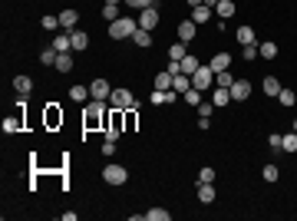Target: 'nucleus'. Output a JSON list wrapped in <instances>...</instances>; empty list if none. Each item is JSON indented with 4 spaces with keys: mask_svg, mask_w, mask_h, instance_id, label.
Here are the masks:
<instances>
[{
    "mask_svg": "<svg viewBox=\"0 0 297 221\" xmlns=\"http://www.w3.org/2000/svg\"><path fill=\"white\" fill-rule=\"evenodd\" d=\"M83 126L86 129L106 126V99H89V103L83 106Z\"/></svg>",
    "mask_w": 297,
    "mask_h": 221,
    "instance_id": "f257e3e1",
    "label": "nucleus"
},
{
    "mask_svg": "<svg viewBox=\"0 0 297 221\" xmlns=\"http://www.w3.org/2000/svg\"><path fill=\"white\" fill-rule=\"evenodd\" d=\"M135 30H139V20H132V17H119V20L109 24V37L112 40H132Z\"/></svg>",
    "mask_w": 297,
    "mask_h": 221,
    "instance_id": "f03ea898",
    "label": "nucleus"
},
{
    "mask_svg": "<svg viewBox=\"0 0 297 221\" xmlns=\"http://www.w3.org/2000/svg\"><path fill=\"white\" fill-rule=\"evenodd\" d=\"M211 83H215V73H211V66H198V70L192 73V86H195L198 93H205Z\"/></svg>",
    "mask_w": 297,
    "mask_h": 221,
    "instance_id": "7ed1b4c3",
    "label": "nucleus"
},
{
    "mask_svg": "<svg viewBox=\"0 0 297 221\" xmlns=\"http://www.w3.org/2000/svg\"><path fill=\"white\" fill-rule=\"evenodd\" d=\"M102 182L106 185H125L129 182V172H125L122 165H106L102 168Z\"/></svg>",
    "mask_w": 297,
    "mask_h": 221,
    "instance_id": "20e7f679",
    "label": "nucleus"
},
{
    "mask_svg": "<svg viewBox=\"0 0 297 221\" xmlns=\"http://www.w3.org/2000/svg\"><path fill=\"white\" fill-rule=\"evenodd\" d=\"M109 106H112V109H132L135 99H132V93H129V89H112Z\"/></svg>",
    "mask_w": 297,
    "mask_h": 221,
    "instance_id": "39448f33",
    "label": "nucleus"
},
{
    "mask_svg": "<svg viewBox=\"0 0 297 221\" xmlns=\"http://www.w3.org/2000/svg\"><path fill=\"white\" fill-rule=\"evenodd\" d=\"M139 27H142V30H156V27H159V7L139 10Z\"/></svg>",
    "mask_w": 297,
    "mask_h": 221,
    "instance_id": "423d86ee",
    "label": "nucleus"
},
{
    "mask_svg": "<svg viewBox=\"0 0 297 221\" xmlns=\"http://www.w3.org/2000/svg\"><path fill=\"white\" fill-rule=\"evenodd\" d=\"M109 96H112V86L106 79H93L89 83V99H109Z\"/></svg>",
    "mask_w": 297,
    "mask_h": 221,
    "instance_id": "0eeeda50",
    "label": "nucleus"
},
{
    "mask_svg": "<svg viewBox=\"0 0 297 221\" xmlns=\"http://www.w3.org/2000/svg\"><path fill=\"white\" fill-rule=\"evenodd\" d=\"M248 96H251V83L248 79H235V83H231V103H241Z\"/></svg>",
    "mask_w": 297,
    "mask_h": 221,
    "instance_id": "6e6552de",
    "label": "nucleus"
},
{
    "mask_svg": "<svg viewBox=\"0 0 297 221\" xmlns=\"http://www.w3.org/2000/svg\"><path fill=\"white\" fill-rule=\"evenodd\" d=\"M53 47H56V53H73V37H70V30H66V33H56V37H53Z\"/></svg>",
    "mask_w": 297,
    "mask_h": 221,
    "instance_id": "1a4fd4ad",
    "label": "nucleus"
},
{
    "mask_svg": "<svg viewBox=\"0 0 297 221\" xmlns=\"http://www.w3.org/2000/svg\"><path fill=\"white\" fill-rule=\"evenodd\" d=\"M195 20H182V24H179V40H182V43H192V40H195Z\"/></svg>",
    "mask_w": 297,
    "mask_h": 221,
    "instance_id": "9d476101",
    "label": "nucleus"
},
{
    "mask_svg": "<svg viewBox=\"0 0 297 221\" xmlns=\"http://www.w3.org/2000/svg\"><path fill=\"white\" fill-rule=\"evenodd\" d=\"M198 201H202V205H211V201H215V182H198Z\"/></svg>",
    "mask_w": 297,
    "mask_h": 221,
    "instance_id": "9b49d317",
    "label": "nucleus"
},
{
    "mask_svg": "<svg viewBox=\"0 0 297 221\" xmlns=\"http://www.w3.org/2000/svg\"><path fill=\"white\" fill-rule=\"evenodd\" d=\"M70 37H73V53H79V50L89 47V33H83V30H76V27H73Z\"/></svg>",
    "mask_w": 297,
    "mask_h": 221,
    "instance_id": "f8f14e48",
    "label": "nucleus"
},
{
    "mask_svg": "<svg viewBox=\"0 0 297 221\" xmlns=\"http://www.w3.org/2000/svg\"><path fill=\"white\" fill-rule=\"evenodd\" d=\"M208 66H211V73H221V70H228V66H231V56H228V53H215Z\"/></svg>",
    "mask_w": 297,
    "mask_h": 221,
    "instance_id": "ddd939ff",
    "label": "nucleus"
},
{
    "mask_svg": "<svg viewBox=\"0 0 297 221\" xmlns=\"http://www.w3.org/2000/svg\"><path fill=\"white\" fill-rule=\"evenodd\" d=\"M192 20H195V24H208V20H211V7H208V4L192 7Z\"/></svg>",
    "mask_w": 297,
    "mask_h": 221,
    "instance_id": "4468645a",
    "label": "nucleus"
},
{
    "mask_svg": "<svg viewBox=\"0 0 297 221\" xmlns=\"http://www.w3.org/2000/svg\"><path fill=\"white\" fill-rule=\"evenodd\" d=\"M132 43H135V47H142V50H148V47H152V30H142V27H139V30L132 33Z\"/></svg>",
    "mask_w": 297,
    "mask_h": 221,
    "instance_id": "2eb2a0df",
    "label": "nucleus"
},
{
    "mask_svg": "<svg viewBox=\"0 0 297 221\" xmlns=\"http://www.w3.org/2000/svg\"><path fill=\"white\" fill-rule=\"evenodd\" d=\"M172 89H175L179 96H185L188 89H192V76H185V73H179V76L172 79Z\"/></svg>",
    "mask_w": 297,
    "mask_h": 221,
    "instance_id": "dca6fc26",
    "label": "nucleus"
},
{
    "mask_svg": "<svg viewBox=\"0 0 297 221\" xmlns=\"http://www.w3.org/2000/svg\"><path fill=\"white\" fill-rule=\"evenodd\" d=\"M215 14H218L221 20H231V17H235V0H218Z\"/></svg>",
    "mask_w": 297,
    "mask_h": 221,
    "instance_id": "f3484780",
    "label": "nucleus"
},
{
    "mask_svg": "<svg viewBox=\"0 0 297 221\" xmlns=\"http://www.w3.org/2000/svg\"><path fill=\"white\" fill-rule=\"evenodd\" d=\"M47 126H50V129L63 126V112L56 109V103H50V106H47Z\"/></svg>",
    "mask_w": 297,
    "mask_h": 221,
    "instance_id": "a211bd4d",
    "label": "nucleus"
},
{
    "mask_svg": "<svg viewBox=\"0 0 297 221\" xmlns=\"http://www.w3.org/2000/svg\"><path fill=\"white\" fill-rule=\"evenodd\" d=\"M20 129H24V116H7V119H4V132H7V135L20 132Z\"/></svg>",
    "mask_w": 297,
    "mask_h": 221,
    "instance_id": "6ab92c4d",
    "label": "nucleus"
},
{
    "mask_svg": "<svg viewBox=\"0 0 297 221\" xmlns=\"http://www.w3.org/2000/svg\"><path fill=\"white\" fill-rule=\"evenodd\" d=\"M261 89H264V93H267V96L274 99V96L281 93V79H277V76H264V83H261Z\"/></svg>",
    "mask_w": 297,
    "mask_h": 221,
    "instance_id": "aec40b11",
    "label": "nucleus"
},
{
    "mask_svg": "<svg viewBox=\"0 0 297 221\" xmlns=\"http://www.w3.org/2000/svg\"><path fill=\"white\" fill-rule=\"evenodd\" d=\"M76 20H79L76 10H63V14H60V27H63V30H73V27H76Z\"/></svg>",
    "mask_w": 297,
    "mask_h": 221,
    "instance_id": "412c9836",
    "label": "nucleus"
},
{
    "mask_svg": "<svg viewBox=\"0 0 297 221\" xmlns=\"http://www.w3.org/2000/svg\"><path fill=\"white\" fill-rule=\"evenodd\" d=\"M238 43H241V47H251V43H258V37H254L251 27H238Z\"/></svg>",
    "mask_w": 297,
    "mask_h": 221,
    "instance_id": "4be33fe9",
    "label": "nucleus"
},
{
    "mask_svg": "<svg viewBox=\"0 0 297 221\" xmlns=\"http://www.w3.org/2000/svg\"><path fill=\"white\" fill-rule=\"evenodd\" d=\"M14 89H17L20 96H30V89H33V79H30V76H17V79H14Z\"/></svg>",
    "mask_w": 297,
    "mask_h": 221,
    "instance_id": "5701e85b",
    "label": "nucleus"
},
{
    "mask_svg": "<svg viewBox=\"0 0 297 221\" xmlns=\"http://www.w3.org/2000/svg\"><path fill=\"white\" fill-rule=\"evenodd\" d=\"M211 103H215V106H228V103H231V89L215 86V96H211Z\"/></svg>",
    "mask_w": 297,
    "mask_h": 221,
    "instance_id": "b1692460",
    "label": "nucleus"
},
{
    "mask_svg": "<svg viewBox=\"0 0 297 221\" xmlns=\"http://www.w3.org/2000/svg\"><path fill=\"white\" fill-rule=\"evenodd\" d=\"M86 96H89V89L83 86V83H76V86H70V99H73V103H86Z\"/></svg>",
    "mask_w": 297,
    "mask_h": 221,
    "instance_id": "393cba45",
    "label": "nucleus"
},
{
    "mask_svg": "<svg viewBox=\"0 0 297 221\" xmlns=\"http://www.w3.org/2000/svg\"><path fill=\"white\" fill-rule=\"evenodd\" d=\"M258 53L264 56V60H274V56H277V43H274V40H267V43H258Z\"/></svg>",
    "mask_w": 297,
    "mask_h": 221,
    "instance_id": "a878e982",
    "label": "nucleus"
},
{
    "mask_svg": "<svg viewBox=\"0 0 297 221\" xmlns=\"http://www.w3.org/2000/svg\"><path fill=\"white\" fill-rule=\"evenodd\" d=\"M185 56H188V50H185V43H182V40L169 47V60H185Z\"/></svg>",
    "mask_w": 297,
    "mask_h": 221,
    "instance_id": "bb28decb",
    "label": "nucleus"
},
{
    "mask_svg": "<svg viewBox=\"0 0 297 221\" xmlns=\"http://www.w3.org/2000/svg\"><path fill=\"white\" fill-rule=\"evenodd\" d=\"M56 56H60V53H56V47H47L43 53H40V63H43V66H56Z\"/></svg>",
    "mask_w": 297,
    "mask_h": 221,
    "instance_id": "cd10ccee",
    "label": "nucleus"
},
{
    "mask_svg": "<svg viewBox=\"0 0 297 221\" xmlns=\"http://www.w3.org/2000/svg\"><path fill=\"white\" fill-rule=\"evenodd\" d=\"M198 66H202V63H198V60H195V56H192V53H188L185 60H182V73H185V76H192V73H195Z\"/></svg>",
    "mask_w": 297,
    "mask_h": 221,
    "instance_id": "c85d7f7f",
    "label": "nucleus"
},
{
    "mask_svg": "<svg viewBox=\"0 0 297 221\" xmlns=\"http://www.w3.org/2000/svg\"><path fill=\"white\" fill-rule=\"evenodd\" d=\"M56 70H60V73H70L73 70V56L70 53H60V56H56Z\"/></svg>",
    "mask_w": 297,
    "mask_h": 221,
    "instance_id": "c756f323",
    "label": "nucleus"
},
{
    "mask_svg": "<svg viewBox=\"0 0 297 221\" xmlns=\"http://www.w3.org/2000/svg\"><path fill=\"white\" fill-rule=\"evenodd\" d=\"M172 73H169V70H165V73H159V76H156V89H172Z\"/></svg>",
    "mask_w": 297,
    "mask_h": 221,
    "instance_id": "7c9ffc66",
    "label": "nucleus"
},
{
    "mask_svg": "<svg viewBox=\"0 0 297 221\" xmlns=\"http://www.w3.org/2000/svg\"><path fill=\"white\" fill-rule=\"evenodd\" d=\"M215 79H218V86H221V89H231V83H235V76H231V73H228V70L215 73Z\"/></svg>",
    "mask_w": 297,
    "mask_h": 221,
    "instance_id": "2f4dec72",
    "label": "nucleus"
},
{
    "mask_svg": "<svg viewBox=\"0 0 297 221\" xmlns=\"http://www.w3.org/2000/svg\"><path fill=\"white\" fill-rule=\"evenodd\" d=\"M145 218L148 221H169V211H165V208H148Z\"/></svg>",
    "mask_w": 297,
    "mask_h": 221,
    "instance_id": "473e14b6",
    "label": "nucleus"
},
{
    "mask_svg": "<svg viewBox=\"0 0 297 221\" xmlns=\"http://www.w3.org/2000/svg\"><path fill=\"white\" fill-rule=\"evenodd\" d=\"M281 149H284V152H297V132H287V135H284Z\"/></svg>",
    "mask_w": 297,
    "mask_h": 221,
    "instance_id": "72a5a7b5",
    "label": "nucleus"
},
{
    "mask_svg": "<svg viewBox=\"0 0 297 221\" xmlns=\"http://www.w3.org/2000/svg\"><path fill=\"white\" fill-rule=\"evenodd\" d=\"M102 17H106V20H119V4H106V7H102Z\"/></svg>",
    "mask_w": 297,
    "mask_h": 221,
    "instance_id": "f704fd0d",
    "label": "nucleus"
},
{
    "mask_svg": "<svg viewBox=\"0 0 297 221\" xmlns=\"http://www.w3.org/2000/svg\"><path fill=\"white\" fill-rule=\"evenodd\" d=\"M277 99H281V106H294V99H297V96H294V89H284V86H281Z\"/></svg>",
    "mask_w": 297,
    "mask_h": 221,
    "instance_id": "c9c22d12",
    "label": "nucleus"
},
{
    "mask_svg": "<svg viewBox=\"0 0 297 221\" xmlns=\"http://www.w3.org/2000/svg\"><path fill=\"white\" fill-rule=\"evenodd\" d=\"M281 142H284V135H281V132H271V135H267V145H271L274 152H284V149H281Z\"/></svg>",
    "mask_w": 297,
    "mask_h": 221,
    "instance_id": "e433bc0d",
    "label": "nucleus"
},
{
    "mask_svg": "<svg viewBox=\"0 0 297 221\" xmlns=\"http://www.w3.org/2000/svg\"><path fill=\"white\" fill-rule=\"evenodd\" d=\"M215 178H218V172H215V168H208V165L198 172V182H215Z\"/></svg>",
    "mask_w": 297,
    "mask_h": 221,
    "instance_id": "4c0bfd02",
    "label": "nucleus"
},
{
    "mask_svg": "<svg viewBox=\"0 0 297 221\" xmlns=\"http://www.w3.org/2000/svg\"><path fill=\"white\" fill-rule=\"evenodd\" d=\"M43 30H63V27H60V17H43Z\"/></svg>",
    "mask_w": 297,
    "mask_h": 221,
    "instance_id": "58836bf2",
    "label": "nucleus"
},
{
    "mask_svg": "<svg viewBox=\"0 0 297 221\" xmlns=\"http://www.w3.org/2000/svg\"><path fill=\"white\" fill-rule=\"evenodd\" d=\"M185 103H188V106H198V103H202V93H198V89L192 86V89L185 93Z\"/></svg>",
    "mask_w": 297,
    "mask_h": 221,
    "instance_id": "ea45409f",
    "label": "nucleus"
},
{
    "mask_svg": "<svg viewBox=\"0 0 297 221\" xmlns=\"http://www.w3.org/2000/svg\"><path fill=\"white\" fill-rule=\"evenodd\" d=\"M122 4H129V7H135V10H145V7H156V0H122Z\"/></svg>",
    "mask_w": 297,
    "mask_h": 221,
    "instance_id": "a19ab883",
    "label": "nucleus"
},
{
    "mask_svg": "<svg viewBox=\"0 0 297 221\" xmlns=\"http://www.w3.org/2000/svg\"><path fill=\"white\" fill-rule=\"evenodd\" d=\"M261 175H264V182H277V175H281V172H277V165H264V172H261Z\"/></svg>",
    "mask_w": 297,
    "mask_h": 221,
    "instance_id": "79ce46f5",
    "label": "nucleus"
},
{
    "mask_svg": "<svg viewBox=\"0 0 297 221\" xmlns=\"http://www.w3.org/2000/svg\"><path fill=\"white\" fill-rule=\"evenodd\" d=\"M211 112H215V103H198V116L202 119H211Z\"/></svg>",
    "mask_w": 297,
    "mask_h": 221,
    "instance_id": "37998d69",
    "label": "nucleus"
},
{
    "mask_svg": "<svg viewBox=\"0 0 297 221\" xmlns=\"http://www.w3.org/2000/svg\"><path fill=\"white\" fill-rule=\"evenodd\" d=\"M241 56H244V60H258V56H261V53H258V43H251V47H244V53H241Z\"/></svg>",
    "mask_w": 297,
    "mask_h": 221,
    "instance_id": "c03bdc74",
    "label": "nucleus"
},
{
    "mask_svg": "<svg viewBox=\"0 0 297 221\" xmlns=\"http://www.w3.org/2000/svg\"><path fill=\"white\" fill-rule=\"evenodd\" d=\"M125 129H135V109H125Z\"/></svg>",
    "mask_w": 297,
    "mask_h": 221,
    "instance_id": "a18cd8bd",
    "label": "nucleus"
},
{
    "mask_svg": "<svg viewBox=\"0 0 297 221\" xmlns=\"http://www.w3.org/2000/svg\"><path fill=\"white\" fill-rule=\"evenodd\" d=\"M152 103H156V106L165 103V89H156V93H152Z\"/></svg>",
    "mask_w": 297,
    "mask_h": 221,
    "instance_id": "49530a36",
    "label": "nucleus"
},
{
    "mask_svg": "<svg viewBox=\"0 0 297 221\" xmlns=\"http://www.w3.org/2000/svg\"><path fill=\"white\" fill-rule=\"evenodd\" d=\"M112 152H116V142H109V139H106V145H102V155H112Z\"/></svg>",
    "mask_w": 297,
    "mask_h": 221,
    "instance_id": "de8ad7c7",
    "label": "nucleus"
},
{
    "mask_svg": "<svg viewBox=\"0 0 297 221\" xmlns=\"http://www.w3.org/2000/svg\"><path fill=\"white\" fill-rule=\"evenodd\" d=\"M188 7H198V4H205V0H185Z\"/></svg>",
    "mask_w": 297,
    "mask_h": 221,
    "instance_id": "09e8293b",
    "label": "nucleus"
},
{
    "mask_svg": "<svg viewBox=\"0 0 297 221\" xmlns=\"http://www.w3.org/2000/svg\"><path fill=\"white\" fill-rule=\"evenodd\" d=\"M205 4H208V7H211V10H215V7H218V0H205Z\"/></svg>",
    "mask_w": 297,
    "mask_h": 221,
    "instance_id": "8fccbe9b",
    "label": "nucleus"
},
{
    "mask_svg": "<svg viewBox=\"0 0 297 221\" xmlns=\"http://www.w3.org/2000/svg\"><path fill=\"white\" fill-rule=\"evenodd\" d=\"M106 4H122V0H106Z\"/></svg>",
    "mask_w": 297,
    "mask_h": 221,
    "instance_id": "3c124183",
    "label": "nucleus"
},
{
    "mask_svg": "<svg viewBox=\"0 0 297 221\" xmlns=\"http://www.w3.org/2000/svg\"><path fill=\"white\" fill-rule=\"evenodd\" d=\"M294 132H297V119H294Z\"/></svg>",
    "mask_w": 297,
    "mask_h": 221,
    "instance_id": "603ef678",
    "label": "nucleus"
}]
</instances>
